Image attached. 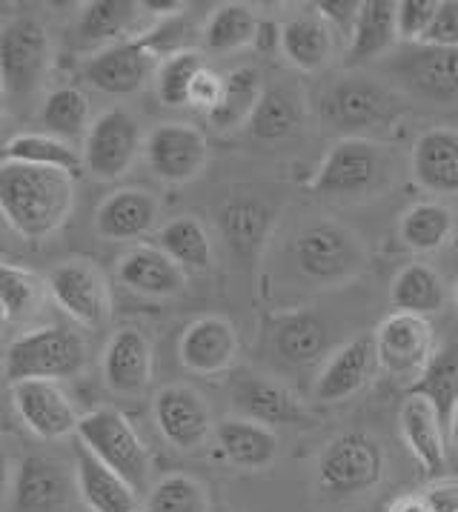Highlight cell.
I'll return each mask as SVG.
<instances>
[{"label": "cell", "mask_w": 458, "mask_h": 512, "mask_svg": "<svg viewBox=\"0 0 458 512\" xmlns=\"http://www.w3.org/2000/svg\"><path fill=\"white\" fill-rule=\"evenodd\" d=\"M75 206V178L58 169L0 164V209L6 224L26 241L55 235Z\"/></svg>", "instance_id": "1"}, {"label": "cell", "mask_w": 458, "mask_h": 512, "mask_svg": "<svg viewBox=\"0 0 458 512\" xmlns=\"http://www.w3.org/2000/svg\"><path fill=\"white\" fill-rule=\"evenodd\" d=\"M318 109L333 129L347 132V138H361V132H378L398 123L404 98L396 86L367 72H341L321 89Z\"/></svg>", "instance_id": "2"}, {"label": "cell", "mask_w": 458, "mask_h": 512, "mask_svg": "<svg viewBox=\"0 0 458 512\" xmlns=\"http://www.w3.org/2000/svg\"><path fill=\"white\" fill-rule=\"evenodd\" d=\"M393 178V152L373 138H341L315 169L310 189L330 201H355L381 192Z\"/></svg>", "instance_id": "3"}, {"label": "cell", "mask_w": 458, "mask_h": 512, "mask_svg": "<svg viewBox=\"0 0 458 512\" xmlns=\"http://www.w3.org/2000/svg\"><path fill=\"white\" fill-rule=\"evenodd\" d=\"M89 349L86 341L66 327H38L23 332L6 347L3 375L6 384L23 381H66L78 378L86 369Z\"/></svg>", "instance_id": "4"}, {"label": "cell", "mask_w": 458, "mask_h": 512, "mask_svg": "<svg viewBox=\"0 0 458 512\" xmlns=\"http://www.w3.org/2000/svg\"><path fill=\"white\" fill-rule=\"evenodd\" d=\"M75 438L101 464H106L109 470H115L121 478H126L135 490H146L149 452H146L135 424L126 418L124 412L115 410V407H98V410L86 412V415H81Z\"/></svg>", "instance_id": "5"}, {"label": "cell", "mask_w": 458, "mask_h": 512, "mask_svg": "<svg viewBox=\"0 0 458 512\" xmlns=\"http://www.w3.org/2000/svg\"><path fill=\"white\" fill-rule=\"evenodd\" d=\"M52 43L35 15H15L0 26V81L6 101H26L49 72Z\"/></svg>", "instance_id": "6"}, {"label": "cell", "mask_w": 458, "mask_h": 512, "mask_svg": "<svg viewBox=\"0 0 458 512\" xmlns=\"http://www.w3.org/2000/svg\"><path fill=\"white\" fill-rule=\"evenodd\" d=\"M384 478V450L367 432H344L321 450L315 464L318 490L327 498H353Z\"/></svg>", "instance_id": "7"}, {"label": "cell", "mask_w": 458, "mask_h": 512, "mask_svg": "<svg viewBox=\"0 0 458 512\" xmlns=\"http://www.w3.org/2000/svg\"><path fill=\"white\" fill-rule=\"evenodd\" d=\"M292 258L304 278H310L313 284H324V287L344 284V281L355 278L367 261L361 241L347 226L333 224V221L304 226L295 235Z\"/></svg>", "instance_id": "8"}, {"label": "cell", "mask_w": 458, "mask_h": 512, "mask_svg": "<svg viewBox=\"0 0 458 512\" xmlns=\"http://www.w3.org/2000/svg\"><path fill=\"white\" fill-rule=\"evenodd\" d=\"M387 75L410 98L436 106L458 103V49L401 43L387 58Z\"/></svg>", "instance_id": "9"}, {"label": "cell", "mask_w": 458, "mask_h": 512, "mask_svg": "<svg viewBox=\"0 0 458 512\" xmlns=\"http://www.w3.org/2000/svg\"><path fill=\"white\" fill-rule=\"evenodd\" d=\"M161 49L155 38H132V41L104 46L84 63V81L104 95H135L146 83L158 78Z\"/></svg>", "instance_id": "10"}, {"label": "cell", "mask_w": 458, "mask_h": 512, "mask_svg": "<svg viewBox=\"0 0 458 512\" xmlns=\"http://www.w3.org/2000/svg\"><path fill=\"white\" fill-rule=\"evenodd\" d=\"M378 367L390 378L407 384V390L421 378V372L436 355V338L427 318L393 312L373 332Z\"/></svg>", "instance_id": "11"}, {"label": "cell", "mask_w": 458, "mask_h": 512, "mask_svg": "<svg viewBox=\"0 0 458 512\" xmlns=\"http://www.w3.org/2000/svg\"><path fill=\"white\" fill-rule=\"evenodd\" d=\"M49 298L63 315L86 329H101L112 315V292L104 272L89 261H63L46 275Z\"/></svg>", "instance_id": "12"}, {"label": "cell", "mask_w": 458, "mask_h": 512, "mask_svg": "<svg viewBox=\"0 0 458 512\" xmlns=\"http://www.w3.org/2000/svg\"><path fill=\"white\" fill-rule=\"evenodd\" d=\"M86 172L98 181H118L132 169L141 152V126L126 109L101 112L84 141Z\"/></svg>", "instance_id": "13"}, {"label": "cell", "mask_w": 458, "mask_h": 512, "mask_svg": "<svg viewBox=\"0 0 458 512\" xmlns=\"http://www.w3.org/2000/svg\"><path fill=\"white\" fill-rule=\"evenodd\" d=\"M144 155L155 178L167 184H189L207 169L209 141L198 126L169 121L149 132Z\"/></svg>", "instance_id": "14"}, {"label": "cell", "mask_w": 458, "mask_h": 512, "mask_svg": "<svg viewBox=\"0 0 458 512\" xmlns=\"http://www.w3.org/2000/svg\"><path fill=\"white\" fill-rule=\"evenodd\" d=\"M152 415L161 438L178 452L201 450L218 427L204 395L187 384H172L155 392Z\"/></svg>", "instance_id": "15"}, {"label": "cell", "mask_w": 458, "mask_h": 512, "mask_svg": "<svg viewBox=\"0 0 458 512\" xmlns=\"http://www.w3.org/2000/svg\"><path fill=\"white\" fill-rule=\"evenodd\" d=\"M229 401L238 412V418H247L264 427H295V424H307L310 412L304 407V401L284 387L281 381H275L270 375H258V372H241L229 381Z\"/></svg>", "instance_id": "16"}, {"label": "cell", "mask_w": 458, "mask_h": 512, "mask_svg": "<svg viewBox=\"0 0 458 512\" xmlns=\"http://www.w3.org/2000/svg\"><path fill=\"white\" fill-rule=\"evenodd\" d=\"M72 501V478L61 461L26 455L9 481V512H63Z\"/></svg>", "instance_id": "17"}, {"label": "cell", "mask_w": 458, "mask_h": 512, "mask_svg": "<svg viewBox=\"0 0 458 512\" xmlns=\"http://www.w3.org/2000/svg\"><path fill=\"white\" fill-rule=\"evenodd\" d=\"M9 392L23 427L43 441H61L78 432L81 415L55 381H23L12 384Z\"/></svg>", "instance_id": "18"}, {"label": "cell", "mask_w": 458, "mask_h": 512, "mask_svg": "<svg viewBox=\"0 0 458 512\" xmlns=\"http://www.w3.org/2000/svg\"><path fill=\"white\" fill-rule=\"evenodd\" d=\"M238 349H241L238 329L227 318L207 315L184 329L178 341V361L195 375H221L235 367Z\"/></svg>", "instance_id": "19"}, {"label": "cell", "mask_w": 458, "mask_h": 512, "mask_svg": "<svg viewBox=\"0 0 458 512\" xmlns=\"http://www.w3.org/2000/svg\"><path fill=\"white\" fill-rule=\"evenodd\" d=\"M152 344L141 329H115L101 355L106 390L115 395H141L152 384Z\"/></svg>", "instance_id": "20"}, {"label": "cell", "mask_w": 458, "mask_h": 512, "mask_svg": "<svg viewBox=\"0 0 458 512\" xmlns=\"http://www.w3.org/2000/svg\"><path fill=\"white\" fill-rule=\"evenodd\" d=\"M378 364L373 335H358L350 344L335 349L315 378L313 395L321 404H341L364 390Z\"/></svg>", "instance_id": "21"}, {"label": "cell", "mask_w": 458, "mask_h": 512, "mask_svg": "<svg viewBox=\"0 0 458 512\" xmlns=\"http://www.w3.org/2000/svg\"><path fill=\"white\" fill-rule=\"evenodd\" d=\"M161 221V201L138 186L109 192L95 212V232L106 241H138Z\"/></svg>", "instance_id": "22"}, {"label": "cell", "mask_w": 458, "mask_h": 512, "mask_svg": "<svg viewBox=\"0 0 458 512\" xmlns=\"http://www.w3.org/2000/svg\"><path fill=\"white\" fill-rule=\"evenodd\" d=\"M398 427L418 467L436 481L447 470V427L433 410V404L416 395H407V401L398 410Z\"/></svg>", "instance_id": "23"}, {"label": "cell", "mask_w": 458, "mask_h": 512, "mask_svg": "<svg viewBox=\"0 0 458 512\" xmlns=\"http://www.w3.org/2000/svg\"><path fill=\"white\" fill-rule=\"evenodd\" d=\"M410 169L421 189L436 195H458V132L433 126L418 135Z\"/></svg>", "instance_id": "24"}, {"label": "cell", "mask_w": 458, "mask_h": 512, "mask_svg": "<svg viewBox=\"0 0 458 512\" xmlns=\"http://www.w3.org/2000/svg\"><path fill=\"white\" fill-rule=\"evenodd\" d=\"M75 490L89 512H141L138 490L101 464L84 444L75 447Z\"/></svg>", "instance_id": "25"}, {"label": "cell", "mask_w": 458, "mask_h": 512, "mask_svg": "<svg viewBox=\"0 0 458 512\" xmlns=\"http://www.w3.org/2000/svg\"><path fill=\"white\" fill-rule=\"evenodd\" d=\"M118 281L138 295L172 298L187 287V272L155 244H141L118 261Z\"/></svg>", "instance_id": "26"}, {"label": "cell", "mask_w": 458, "mask_h": 512, "mask_svg": "<svg viewBox=\"0 0 458 512\" xmlns=\"http://www.w3.org/2000/svg\"><path fill=\"white\" fill-rule=\"evenodd\" d=\"M398 3L396 0H361V12L355 21L347 63L350 69L390 58L398 49Z\"/></svg>", "instance_id": "27"}, {"label": "cell", "mask_w": 458, "mask_h": 512, "mask_svg": "<svg viewBox=\"0 0 458 512\" xmlns=\"http://www.w3.org/2000/svg\"><path fill=\"white\" fill-rule=\"evenodd\" d=\"M215 444L221 458L241 470H267L281 450L275 430L247 418H224L215 427Z\"/></svg>", "instance_id": "28"}, {"label": "cell", "mask_w": 458, "mask_h": 512, "mask_svg": "<svg viewBox=\"0 0 458 512\" xmlns=\"http://www.w3.org/2000/svg\"><path fill=\"white\" fill-rule=\"evenodd\" d=\"M327 324L310 312L295 309L272 321V347L292 367H313L327 352Z\"/></svg>", "instance_id": "29"}, {"label": "cell", "mask_w": 458, "mask_h": 512, "mask_svg": "<svg viewBox=\"0 0 458 512\" xmlns=\"http://www.w3.org/2000/svg\"><path fill=\"white\" fill-rule=\"evenodd\" d=\"M272 209L258 198H235L221 206L218 212V229L227 246L238 258H255L261 246L267 244L272 229Z\"/></svg>", "instance_id": "30"}, {"label": "cell", "mask_w": 458, "mask_h": 512, "mask_svg": "<svg viewBox=\"0 0 458 512\" xmlns=\"http://www.w3.org/2000/svg\"><path fill=\"white\" fill-rule=\"evenodd\" d=\"M3 161L9 164L43 166V169H58L69 178H81L86 172L84 149H78L69 141H61L46 132H21L12 135L3 146Z\"/></svg>", "instance_id": "31"}, {"label": "cell", "mask_w": 458, "mask_h": 512, "mask_svg": "<svg viewBox=\"0 0 458 512\" xmlns=\"http://www.w3.org/2000/svg\"><path fill=\"white\" fill-rule=\"evenodd\" d=\"M281 52L301 72H321L333 61L335 32L318 15H298L281 23Z\"/></svg>", "instance_id": "32"}, {"label": "cell", "mask_w": 458, "mask_h": 512, "mask_svg": "<svg viewBox=\"0 0 458 512\" xmlns=\"http://www.w3.org/2000/svg\"><path fill=\"white\" fill-rule=\"evenodd\" d=\"M144 15V6L135 0H92L81 6L78 35L84 43H106V46L132 41V32Z\"/></svg>", "instance_id": "33"}, {"label": "cell", "mask_w": 458, "mask_h": 512, "mask_svg": "<svg viewBox=\"0 0 458 512\" xmlns=\"http://www.w3.org/2000/svg\"><path fill=\"white\" fill-rule=\"evenodd\" d=\"M390 304L396 312L430 318L447 307V284L427 264H407L390 287Z\"/></svg>", "instance_id": "34"}, {"label": "cell", "mask_w": 458, "mask_h": 512, "mask_svg": "<svg viewBox=\"0 0 458 512\" xmlns=\"http://www.w3.org/2000/svg\"><path fill=\"white\" fill-rule=\"evenodd\" d=\"M41 132L55 135L61 141L78 146V141H86L89 129H92V106L86 98L84 89L78 86H58L43 98Z\"/></svg>", "instance_id": "35"}, {"label": "cell", "mask_w": 458, "mask_h": 512, "mask_svg": "<svg viewBox=\"0 0 458 512\" xmlns=\"http://www.w3.org/2000/svg\"><path fill=\"white\" fill-rule=\"evenodd\" d=\"M155 246L184 272H207L212 267V241L207 226L195 215H178L155 232Z\"/></svg>", "instance_id": "36"}, {"label": "cell", "mask_w": 458, "mask_h": 512, "mask_svg": "<svg viewBox=\"0 0 458 512\" xmlns=\"http://www.w3.org/2000/svg\"><path fill=\"white\" fill-rule=\"evenodd\" d=\"M456 218L441 201H418L407 206L398 221V238L413 252H436L450 244Z\"/></svg>", "instance_id": "37"}, {"label": "cell", "mask_w": 458, "mask_h": 512, "mask_svg": "<svg viewBox=\"0 0 458 512\" xmlns=\"http://www.w3.org/2000/svg\"><path fill=\"white\" fill-rule=\"evenodd\" d=\"M407 395L430 401L438 418L444 421V427H450V418L458 410V344H444L436 349L433 361L407 390Z\"/></svg>", "instance_id": "38"}, {"label": "cell", "mask_w": 458, "mask_h": 512, "mask_svg": "<svg viewBox=\"0 0 458 512\" xmlns=\"http://www.w3.org/2000/svg\"><path fill=\"white\" fill-rule=\"evenodd\" d=\"M267 86H264V75L255 66H235L224 75V101L221 106L209 115L207 121L227 132L241 123H250L252 112L258 109V103L264 98Z\"/></svg>", "instance_id": "39"}, {"label": "cell", "mask_w": 458, "mask_h": 512, "mask_svg": "<svg viewBox=\"0 0 458 512\" xmlns=\"http://www.w3.org/2000/svg\"><path fill=\"white\" fill-rule=\"evenodd\" d=\"M261 21L250 3H221L212 9L204 26V46L209 52H238L255 46Z\"/></svg>", "instance_id": "40"}, {"label": "cell", "mask_w": 458, "mask_h": 512, "mask_svg": "<svg viewBox=\"0 0 458 512\" xmlns=\"http://www.w3.org/2000/svg\"><path fill=\"white\" fill-rule=\"evenodd\" d=\"M247 129H250L252 138L267 141V144L287 141L301 129V103L284 86L267 89L258 109L252 112Z\"/></svg>", "instance_id": "41"}, {"label": "cell", "mask_w": 458, "mask_h": 512, "mask_svg": "<svg viewBox=\"0 0 458 512\" xmlns=\"http://www.w3.org/2000/svg\"><path fill=\"white\" fill-rule=\"evenodd\" d=\"M49 295L46 281L38 278L32 269L3 264L0 267V307H3V321L15 324L35 315L43 298Z\"/></svg>", "instance_id": "42"}, {"label": "cell", "mask_w": 458, "mask_h": 512, "mask_svg": "<svg viewBox=\"0 0 458 512\" xmlns=\"http://www.w3.org/2000/svg\"><path fill=\"white\" fill-rule=\"evenodd\" d=\"M209 492L201 481L184 472L164 475L155 487H149L144 512H209Z\"/></svg>", "instance_id": "43"}, {"label": "cell", "mask_w": 458, "mask_h": 512, "mask_svg": "<svg viewBox=\"0 0 458 512\" xmlns=\"http://www.w3.org/2000/svg\"><path fill=\"white\" fill-rule=\"evenodd\" d=\"M204 66L207 63L195 49H178V52L167 55L161 69H158V78H155V89H158L161 103L172 106V109L187 106L189 86Z\"/></svg>", "instance_id": "44"}, {"label": "cell", "mask_w": 458, "mask_h": 512, "mask_svg": "<svg viewBox=\"0 0 458 512\" xmlns=\"http://www.w3.org/2000/svg\"><path fill=\"white\" fill-rule=\"evenodd\" d=\"M441 0H401L398 3V38L401 43H421L436 21Z\"/></svg>", "instance_id": "45"}, {"label": "cell", "mask_w": 458, "mask_h": 512, "mask_svg": "<svg viewBox=\"0 0 458 512\" xmlns=\"http://www.w3.org/2000/svg\"><path fill=\"white\" fill-rule=\"evenodd\" d=\"M221 101H224V75L215 72L212 66H204L189 86L187 109H195L204 118H209L221 106Z\"/></svg>", "instance_id": "46"}, {"label": "cell", "mask_w": 458, "mask_h": 512, "mask_svg": "<svg viewBox=\"0 0 458 512\" xmlns=\"http://www.w3.org/2000/svg\"><path fill=\"white\" fill-rule=\"evenodd\" d=\"M421 43L441 46V49H458V0H441L438 3L436 21Z\"/></svg>", "instance_id": "47"}, {"label": "cell", "mask_w": 458, "mask_h": 512, "mask_svg": "<svg viewBox=\"0 0 458 512\" xmlns=\"http://www.w3.org/2000/svg\"><path fill=\"white\" fill-rule=\"evenodd\" d=\"M358 12H361V3L358 0H324V3H315V15L321 21L330 23L333 32H344L347 41L353 35Z\"/></svg>", "instance_id": "48"}, {"label": "cell", "mask_w": 458, "mask_h": 512, "mask_svg": "<svg viewBox=\"0 0 458 512\" xmlns=\"http://www.w3.org/2000/svg\"><path fill=\"white\" fill-rule=\"evenodd\" d=\"M421 495L430 512H458V478H436Z\"/></svg>", "instance_id": "49"}, {"label": "cell", "mask_w": 458, "mask_h": 512, "mask_svg": "<svg viewBox=\"0 0 458 512\" xmlns=\"http://www.w3.org/2000/svg\"><path fill=\"white\" fill-rule=\"evenodd\" d=\"M384 512H430L427 507V501H424V495L421 492H404V495H396Z\"/></svg>", "instance_id": "50"}, {"label": "cell", "mask_w": 458, "mask_h": 512, "mask_svg": "<svg viewBox=\"0 0 458 512\" xmlns=\"http://www.w3.org/2000/svg\"><path fill=\"white\" fill-rule=\"evenodd\" d=\"M141 6L152 18H172V15L187 12V3H181V0H172V3L169 0H141Z\"/></svg>", "instance_id": "51"}, {"label": "cell", "mask_w": 458, "mask_h": 512, "mask_svg": "<svg viewBox=\"0 0 458 512\" xmlns=\"http://www.w3.org/2000/svg\"><path fill=\"white\" fill-rule=\"evenodd\" d=\"M447 441H450V447H456L458 450V410L453 412V418H450V427H447Z\"/></svg>", "instance_id": "52"}, {"label": "cell", "mask_w": 458, "mask_h": 512, "mask_svg": "<svg viewBox=\"0 0 458 512\" xmlns=\"http://www.w3.org/2000/svg\"><path fill=\"white\" fill-rule=\"evenodd\" d=\"M456 307H458V287H456Z\"/></svg>", "instance_id": "53"}, {"label": "cell", "mask_w": 458, "mask_h": 512, "mask_svg": "<svg viewBox=\"0 0 458 512\" xmlns=\"http://www.w3.org/2000/svg\"><path fill=\"white\" fill-rule=\"evenodd\" d=\"M141 512H144V510H141Z\"/></svg>", "instance_id": "54"}]
</instances>
